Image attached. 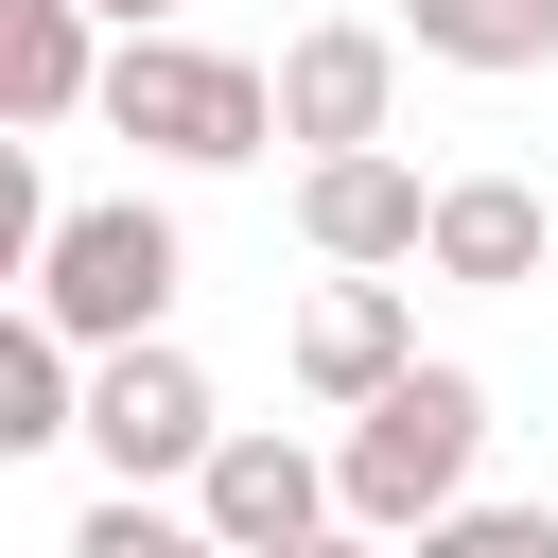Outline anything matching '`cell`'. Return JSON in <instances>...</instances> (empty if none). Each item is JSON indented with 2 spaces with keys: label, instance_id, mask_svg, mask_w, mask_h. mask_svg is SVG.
<instances>
[{
  "label": "cell",
  "instance_id": "obj_1",
  "mask_svg": "<svg viewBox=\"0 0 558 558\" xmlns=\"http://www.w3.org/2000/svg\"><path fill=\"white\" fill-rule=\"evenodd\" d=\"M471 453H488V384H471V366H418L401 401H366V418H349L331 488H349V523H366V541H436V523L471 506Z\"/></svg>",
  "mask_w": 558,
  "mask_h": 558
},
{
  "label": "cell",
  "instance_id": "obj_2",
  "mask_svg": "<svg viewBox=\"0 0 558 558\" xmlns=\"http://www.w3.org/2000/svg\"><path fill=\"white\" fill-rule=\"evenodd\" d=\"M105 122H122V140H157V157H192V174H227V157H262V140H279V87H262L244 52L122 35V52H105Z\"/></svg>",
  "mask_w": 558,
  "mask_h": 558
},
{
  "label": "cell",
  "instance_id": "obj_3",
  "mask_svg": "<svg viewBox=\"0 0 558 558\" xmlns=\"http://www.w3.org/2000/svg\"><path fill=\"white\" fill-rule=\"evenodd\" d=\"M174 279H192V244L157 227V209H70L52 227V262H35V314L70 331V349H157V314H174Z\"/></svg>",
  "mask_w": 558,
  "mask_h": 558
},
{
  "label": "cell",
  "instance_id": "obj_4",
  "mask_svg": "<svg viewBox=\"0 0 558 558\" xmlns=\"http://www.w3.org/2000/svg\"><path fill=\"white\" fill-rule=\"evenodd\" d=\"M87 453H105L122 488H157V471H209V453H227V418H209L192 349H122V366H87Z\"/></svg>",
  "mask_w": 558,
  "mask_h": 558
},
{
  "label": "cell",
  "instance_id": "obj_5",
  "mask_svg": "<svg viewBox=\"0 0 558 558\" xmlns=\"http://www.w3.org/2000/svg\"><path fill=\"white\" fill-rule=\"evenodd\" d=\"M192 523H209L227 558H296V541H331V523H349V488H331L296 436H227V453L192 471Z\"/></svg>",
  "mask_w": 558,
  "mask_h": 558
},
{
  "label": "cell",
  "instance_id": "obj_6",
  "mask_svg": "<svg viewBox=\"0 0 558 558\" xmlns=\"http://www.w3.org/2000/svg\"><path fill=\"white\" fill-rule=\"evenodd\" d=\"M384 105H401V35L331 17V35L279 52V140H314V157H384Z\"/></svg>",
  "mask_w": 558,
  "mask_h": 558
},
{
  "label": "cell",
  "instance_id": "obj_7",
  "mask_svg": "<svg viewBox=\"0 0 558 558\" xmlns=\"http://www.w3.org/2000/svg\"><path fill=\"white\" fill-rule=\"evenodd\" d=\"M296 227H314V262H436V192L401 157H314L296 174Z\"/></svg>",
  "mask_w": 558,
  "mask_h": 558
},
{
  "label": "cell",
  "instance_id": "obj_8",
  "mask_svg": "<svg viewBox=\"0 0 558 558\" xmlns=\"http://www.w3.org/2000/svg\"><path fill=\"white\" fill-rule=\"evenodd\" d=\"M296 384H314V401H349V418H366V401H401V384H418L401 279H331V296L296 314Z\"/></svg>",
  "mask_w": 558,
  "mask_h": 558
},
{
  "label": "cell",
  "instance_id": "obj_9",
  "mask_svg": "<svg viewBox=\"0 0 558 558\" xmlns=\"http://www.w3.org/2000/svg\"><path fill=\"white\" fill-rule=\"evenodd\" d=\"M70 105H105L87 0H0V122H17V140H52Z\"/></svg>",
  "mask_w": 558,
  "mask_h": 558
},
{
  "label": "cell",
  "instance_id": "obj_10",
  "mask_svg": "<svg viewBox=\"0 0 558 558\" xmlns=\"http://www.w3.org/2000/svg\"><path fill=\"white\" fill-rule=\"evenodd\" d=\"M541 244H558V227H541V192H523V174H453V192H436V279L523 296V279H541Z\"/></svg>",
  "mask_w": 558,
  "mask_h": 558
},
{
  "label": "cell",
  "instance_id": "obj_11",
  "mask_svg": "<svg viewBox=\"0 0 558 558\" xmlns=\"http://www.w3.org/2000/svg\"><path fill=\"white\" fill-rule=\"evenodd\" d=\"M436 70H558V0H401Z\"/></svg>",
  "mask_w": 558,
  "mask_h": 558
},
{
  "label": "cell",
  "instance_id": "obj_12",
  "mask_svg": "<svg viewBox=\"0 0 558 558\" xmlns=\"http://www.w3.org/2000/svg\"><path fill=\"white\" fill-rule=\"evenodd\" d=\"M35 436H87V384H70V331L52 314L0 331V453H35Z\"/></svg>",
  "mask_w": 558,
  "mask_h": 558
},
{
  "label": "cell",
  "instance_id": "obj_13",
  "mask_svg": "<svg viewBox=\"0 0 558 558\" xmlns=\"http://www.w3.org/2000/svg\"><path fill=\"white\" fill-rule=\"evenodd\" d=\"M70 558H227L209 523H174V506H140V488H105L87 523H70Z\"/></svg>",
  "mask_w": 558,
  "mask_h": 558
},
{
  "label": "cell",
  "instance_id": "obj_14",
  "mask_svg": "<svg viewBox=\"0 0 558 558\" xmlns=\"http://www.w3.org/2000/svg\"><path fill=\"white\" fill-rule=\"evenodd\" d=\"M418 558H558V506H453Z\"/></svg>",
  "mask_w": 558,
  "mask_h": 558
},
{
  "label": "cell",
  "instance_id": "obj_15",
  "mask_svg": "<svg viewBox=\"0 0 558 558\" xmlns=\"http://www.w3.org/2000/svg\"><path fill=\"white\" fill-rule=\"evenodd\" d=\"M296 558H384V541H366V523H331V541H296Z\"/></svg>",
  "mask_w": 558,
  "mask_h": 558
},
{
  "label": "cell",
  "instance_id": "obj_16",
  "mask_svg": "<svg viewBox=\"0 0 558 558\" xmlns=\"http://www.w3.org/2000/svg\"><path fill=\"white\" fill-rule=\"evenodd\" d=\"M87 17H122V35H157V17H174V0H87Z\"/></svg>",
  "mask_w": 558,
  "mask_h": 558
}]
</instances>
